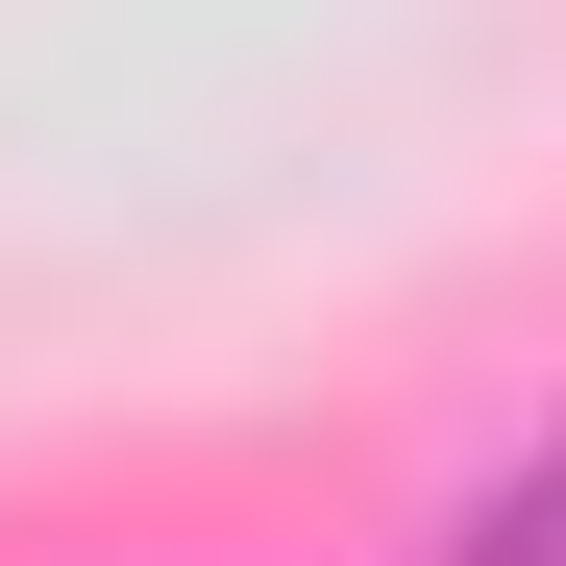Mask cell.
<instances>
[{"label":"cell","mask_w":566,"mask_h":566,"mask_svg":"<svg viewBox=\"0 0 566 566\" xmlns=\"http://www.w3.org/2000/svg\"><path fill=\"white\" fill-rule=\"evenodd\" d=\"M443 566H566V443H542V468H517V493H493V517H468Z\"/></svg>","instance_id":"6da1fadb"}]
</instances>
